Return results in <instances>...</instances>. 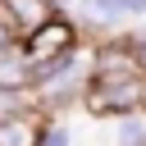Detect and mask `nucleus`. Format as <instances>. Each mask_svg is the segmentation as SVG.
Listing matches in <instances>:
<instances>
[{"instance_id":"obj_4","label":"nucleus","mask_w":146,"mask_h":146,"mask_svg":"<svg viewBox=\"0 0 146 146\" xmlns=\"http://www.w3.org/2000/svg\"><path fill=\"white\" fill-rule=\"evenodd\" d=\"M0 9L9 14V23H14L18 36H27V32H36L46 18H55V0H0Z\"/></svg>"},{"instance_id":"obj_2","label":"nucleus","mask_w":146,"mask_h":146,"mask_svg":"<svg viewBox=\"0 0 146 146\" xmlns=\"http://www.w3.org/2000/svg\"><path fill=\"white\" fill-rule=\"evenodd\" d=\"M78 46V32H73V23L68 18H46L36 32H27V46H23V59L27 64H46V59H59V55H68Z\"/></svg>"},{"instance_id":"obj_6","label":"nucleus","mask_w":146,"mask_h":146,"mask_svg":"<svg viewBox=\"0 0 146 146\" xmlns=\"http://www.w3.org/2000/svg\"><path fill=\"white\" fill-rule=\"evenodd\" d=\"M0 87H32V68L18 50L0 55Z\"/></svg>"},{"instance_id":"obj_5","label":"nucleus","mask_w":146,"mask_h":146,"mask_svg":"<svg viewBox=\"0 0 146 146\" xmlns=\"http://www.w3.org/2000/svg\"><path fill=\"white\" fill-rule=\"evenodd\" d=\"M41 128L27 119V114H14V119H0V146H36Z\"/></svg>"},{"instance_id":"obj_10","label":"nucleus","mask_w":146,"mask_h":146,"mask_svg":"<svg viewBox=\"0 0 146 146\" xmlns=\"http://www.w3.org/2000/svg\"><path fill=\"white\" fill-rule=\"evenodd\" d=\"M9 50H18V32H14V23H9V14L0 9V55H9Z\"/></svg>"},{"instance_id":"obj_1","label":"nucleus","mask_w":146,"mask_h":146,"mask_svg":"<svg viewBox=\"0 0 146 146\" xmlns=\"http://www.w3.org/2000/svg\"><path fill=\"white\" fill-rule=\"evenodd\" d=\"M146 91V73L132 59V46H100L91 59V78L82 100L91 105V114H123L137 110Z\"/></svg>"},{"instance_id":"obj_9","label":"nucleus","mask_w":146,"mask_h":146,"mask_svg":"<svg viewBox=\"0 0 146 146\" xmlns=\"http://www.w3.org/2000/svg\"><path fill=\"white\" fill-rule=\"evenodd\" d=\"M36 146H73V132H68L64 123H55V128H46V132L36 137Z\"/></svg>"},{"instance_id":"obj_12","label":"nucleus","mask_w":146,"mask_h":146,"mask_svg":"<svg viewBox=\"0 0 146 146\" xmlns=\"http://www.w3.org/2000/svg\"><path fill=\"white\" fill-rule=\"evenodd\" d=\"M137 110H146V91H141V105H137Z\"/></svg>"},{"instance_id":"obj_7","label":"nucleus","mask_w":146,"mask_h":146,"mask_svg":"<svg viewBox=\"0 0 146 146\" xmlns=\"http://www.w3.org/2000/svg\"><path fill=\"white\" fill-rule=\"evenodd\" d=\"M114 141H119V146H146V114L123 110V119H119V128H114Z\"/></svg>"},{"instance_id":"obj_8","label":"nucleus","mask_w":146,"mask_h":146,"mask_svg":"<svg viewBox=\"0 0 146 146\" xmlns=\"http://www.w3.org/2000/svg\"><path fill=\"white\" fill-rule=\"evenodd\" d=\"M27 114V87H0V119Z\"/></svg>"},{"instance_id":"obj_11","label":"nucleus","mask_w":146,"mask_h":146,"mask_svg":"<svg viewBox=\"0 0 146 146\" xmlns=\"http://www.w3.org/2000/svg\"><path fill=\"white\" fill-rule=\"evenodd\" d=\"M132 59H137V64H141V73H146V36H137V41H132Z\"/></svg>"},{"instance_id":"obj_3","label":"nucleus","mask_w":146,"mask_h":146,"mask_svg":"<svg viewBox=\"0 0 146 146\" xmlns=\"http://www.w3.org/2000/svg\"><path fill=\"white\" fill-rule=\"evenodd\" d=\"M87 23L96 27H128L137 18H146V0H87Z\"/></svg>"}]
</instances>
